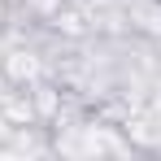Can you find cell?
Here are the masks:
<instances>
[{"mask_svg": "<svg viewBox=\"0 0 161 161\" xmlns=\"http://www.w3.org/2000/svg\"><path fill=\"white\" fill-rule=\"evenodd\" d=\"M122 135L131 144L135 157H161V118L153 109H131V118L122 122Z\"/></svg>", "mask_w": 161, "mask_h": 161, "instance_id": "1", "label": "cell"}, {"mask_svg": "<svg viewBox=\"0 0 161 161\" xmlns=\"http://www.w3.org/2000/svg\"><path fill=\"white\" fill-rule=\"evenodd\" d=\"M13 18H18V4H13V0H0V35L13 26Z\"/></svg>", "mask_w": 161, "mask_h": 161, "instance_id": "4", "label": "cell"}, {"mask_svg": "<svg viewBox=\"0 0 161 161\" xmlns=\"http://www.w3.org/2000/svg\"><path fill=\"white\" fill-rule=\"evenodd\" d=\"M26 126H39L35 105H31V92L0 83V131H26Z\"/></svg>", "mask_w": 161, "mask_h": 161, "instance_id": "2", "label": "cell"}, {"mask_svg": "<svg viewBox=\"0 0 161 161\" xmlns=\"http://www.w3.org/2000/svg\"><path fill=\"white\" fill-rule=\"evenodd\" d=\"M0 48H4V39H0Z\"/></svg>", "mask_w": 161, "mask_h": 161, "instance_id": "5", "label": "cell"}, {"mask_svg": "<svg viewBox=\"0 0 161 161\" xmlns=\"http://www.w3.org/2000/svg\"><path fill=\"white\" fill-rule=\"evenodd\" d=\"M13 4H18V18H26V22H35V26H48L57 13H61L65 0H13Z\"/></svg>", "mask_w": 161, "mask_h": 161, "instance_id": "3", "label": "cell"}]
</instances>
